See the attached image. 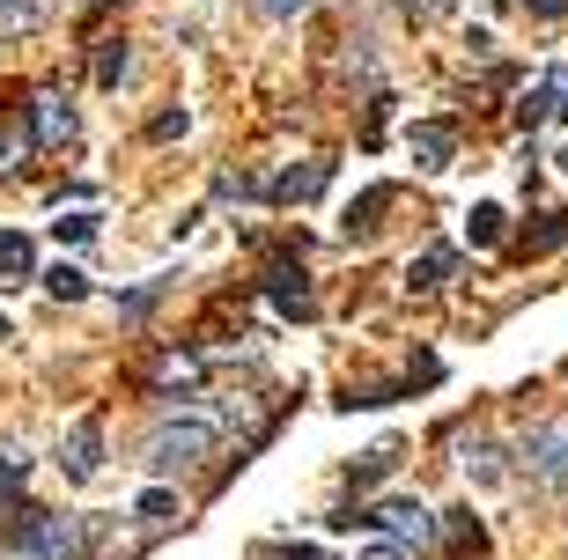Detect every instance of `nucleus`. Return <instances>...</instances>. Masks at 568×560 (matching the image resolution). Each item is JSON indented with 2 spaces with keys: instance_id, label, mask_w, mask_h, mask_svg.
I'll use <instances>...</instances> for the list:
<instances>
[{
  "instance_id": "7",
  "label": "nucleus",
  "mask_w": 568,
  "mask_h": 560,
  "mask_svg": "<svg viewBox=\"0 0 568 560\" xmlns=\"http://www.w3.org/2000/svg\"><path fill=\"white\" fill-rule=\"evenodd\" d=\"M406 147H414V163H422V170H450V155H458V125L422 119L414 133H406Z\"/></svg>"
},
{
  "instance_id": "26",
  "label": "nucleus",
  "mask_w": 568,
  "mask_h": 560,
  "mask_svg": "<svg viewBox=\"0 0 568 560\" xmlns=\"http://www.w3.org/2000/svg\"><path fill=\"white\" fill-rule=\"evenodd\" d=\"M185 133V111H163V119H148V141H178Z\"/></svg>"
},
{
  "instance_id": "12",
  "label": "nucleus",
  "mask_w": 568,
  "mask_h": 560,
  "mask_svg": "<svg viewBox=\"0 0 568 560\" xmlns=\"http://www.w3.org/2000/svg\"><path fill=\"white\" fill-rule=\"evenodd\" d=\"M436 539H450V560H487V531L473 517H436Z\"/></svg>"
},
{
  "instance_id": "15",
  "label": "nucleus",
  "mask_w": 568,
  "mask_h": 560,
  "mask_svg": "<svg viewBox=\"0 0 568 560\" xmlns=\"http://www.w3.org/2000/svg\"><path fill=\"white\" fill-rule=\"evenodd\" d=\"M384 207H392V185H369V192H362V200H355V207H347V236H369Z\"/></svg>"
},
{
  "instance_id": "1",
  "label": "nucleus",
  "mask_w": 568,
  "mask_h": 560,
  "mask_svg": "<svg viewBox=\"0 0 568 560\" xmlns=\"http://www.w3.org/2000/svg\"><path fill=\"white\" fill-rule=\"evenodd\" d=\"M214 442H222V420L214 414H163L155 436H148V465L155 472H185V465L214 457Z\"/></svg>"
},
{
  "instance_id": "10",
  "label": "nucleus",
  "mask_w": 568,
  "mask_h": 560,
  "mask_svg": "<svg viewBox=\"0 0 568 560\" xmlns=\"http://www.w3.org/2000/svg\"><path fill=\"white\" fill-rule=\"evenodd\" d=\"M266 295H274V310L311 317V281H303V266H274L266 273Z\"/></svg>"
},
{
  "instance_id": "5",
  "label": "nucleus",
  "mask_w": 568,
  "mask_h": 560,
  "mask_svg": "<svg viewBox=\"0 0 568 560\" xmlns=\"http://www.w3.org/2000/svg\"><path fill=\"white\" fill-rule=\"evenodd\" d=\"M30 141L38 147H67L74 141V104H67L60 89H38V96H30Z\"/></svg>"
},
{
  "instance_id": "13",
  "label": "nucleus",
  "mask_w": 568,
  "mask_h": 560,
  "mask_svg": "<svg viewBox=\"0 0 568 560\" xmlns=\"http://www.w3.org/2000/svg\"><path fill=\"white\" fill-rule=\"evenodd\" d=\"M30 273H38V251H30V236L0 228V281H30Z\"/></svg>"
},
{
  "instance_id": "20",
  "label": "nucleus",
  "mask_w": 568,
  "mask_h": 560,
  "mask_svg": "<svg viewBox=\"0 0 568 560\" xmlns=\"http://www.w3.org/2000/svg\"><path fill=\"white\" fill-rule=\"evenodd\" d=\"M133 517H141V523H170V517H178V495H170V487H148V495L133 501Z\"/></svg>"
},
{
  "instance_id": "23",
  "label": "nucleus",
  "mask_w": 568,
  "mask_h": 560,
  "mask_svg": "<svg viewBox=\"0 0 568 560\" xmlns=\"http://www.w3.org/2000/svg\"><path fill=\"white\" fill-rule=\"evenodd\" d=\"M568 244V214H539V228H531V251H554Z\"/></svg>"
},
{
  "instance_id": "2",
  "label": "nucleus",
  "mask_w": 568,
  "mask_h": 560,
  "mask_svg": "<svg viewBox=\"0 0 568 560\" xmlns=\"http://www.w3.org/2000/svg\"><path fill=\"white\" fill-rule=\"evenodd\" d=\"M8 553L16 560H82L89 553V517H30L16 531V539H8Z\"/></svg>"
},
{
  "instance_id": "30",
  "label": "nucleus",
  "mask_w": 568,
  "mask_h": 560,
  "mask_svg": "<svg viewBox=\"0 0 568 560\" xmlns=\"http://www.w3.org/2000/svg\"><path fill=\"white\" fill-rule=\"evenodd\" d=\"M362 560H399V546H369V553H362Z\"/></svg>"
},
{
  "instance_id": "11",
  "label": "nucleus",
  "mask_w": 568,
  "mask_h": 560,
  "mask_svg": "<svg viewBox=\"0 0 568 560\" xmlns=\"http://www.w3.org/2000/svg\"><path fill=\"white\" fill-rule=\"evenodd\" d=\"M450 266H458V251H450V244L422 251V258H414V266H406V288H414V295H436L443 281H450Z\"/></svg>"
},
{
  "instance_id": "3",
  "label": "nucleus",
  "mask_w": 568,
  "mask_h": 560,
  "mask_svg": "<svg viewBox=\"0 0 568 560\" xmlns=\"http://www.w3.org/2000/svg\"><path fill=\"white\" fill-rule=\"evenodd\" d=\"M333 523H369V531H384V539H399V546H436V509L414 501V495H392L377 509H347Z\"/></svg>"
},
{
  "instance_id": "8",
  "label": "nucleus",
  "mask_w": 568,
  "mask_h": 560,
  "mask_svg": "<svg viewBox=\"0 0 568 560\" xmlns=\"http://www.w3.org/2000/svg\"><path fill=\"white\" fill-rule=\"evenodd\" d=\"M141 384L148 391H185V384H200V354H178V347L155 354V362L141 369Z\"/></svg>"
},
{
  "instance_id": "6",
  "label": "nucleus",
  "mask_w": 568,
  "mask_h": 560,
  "mask_svg": "<svg viewBox=\"0 0 568 560\" xmlns=\"http://www.w3.org/2000/svg\"><path fill=\"white\" fill-rule=\"evenodd\" d=\"M60 465H67V479H97V472H104V420H97V414L74 420V436H67Z\"/></svg>"
},
{
  "instance_id": "18",
  "label": "nucleus",
  "mask_w": 568,
  "mask_h": 560,
  "mask_svg": "<svg viewBox=\"0 0 568 560\" xmlns=\"http://www.w3.org/2000/svg\"><path fill=\"white\" fill-rule=\"evenodd\" d=\"M89 74H97V89H119V82H126V44L104 38V44H97V67H89Z\"/></svg>"
},
{
  "instance_id": "27",
  "label": "nucleus",
  "mask_w": 568,
  "mask_h": 560,
  "mask_svg": "<svg viewBox=\"0 0 568 560\" xmlns=\"http://www.w3.org/2000/svg\"><path fill=\"white\" fill-rule=\"evenodd\" d=\"M392 457H399V450H369V457L355 465V479H384V472H392Z\"/></svg>"
},
{
  "instance_id": "22",
  "label": "nucleus",
  "mask_w": 568,
  "mask_h": 560,
  "mask_svg": "<svg viewBox=\"0 0 568 560\" xmlns=\"http://www.w3.org/2000/svg\"><path fill=\"white\" fill-rule=\"evenodd\" d=\"M163 303V281H148V288H133V295H119V317H148Z\"/></svg>"
},
{
  "instance_id": "25",
  "label": "nucleus",
  "mask_w": 568,
  "mask_h": 560,
  "mask_svg": "<svg viewBox=\"0 0 568 560\" xmlns=\"http://www.w3.org/2000/svg\"><path fill=\"white\" fill-rule=\"evenodd\" d=\"M252 8H258V16H266V22H295V16H303V8H311V0H252Z\"/></svg>"
},
{
  "instance_id": "14",
  "label": "nucleus",
  "mask_w": 568,
  "mask_h": 560,
  "mask_svg": "<svg viewBox=\"0 0 568 560\" xmlns=\"http://www.w3.org/2000/svg\"><path fill=\"white\" fill-rule=\"evenodd\" d=\"M561 96H568V74H547V82H539V89L525 96V104H517V119H525V125H547Z\"/></svg>"
},
{
  "instance_id": "16",
  "label": "nucleus",
  "mask_w": 568,
  "mask_h": 560,
  "mask_svg": "<svg viewBox=\"0 0 568 560\" xmlns=\"http://www.w3.org/2000/svg\"><path fill=\"white\" fill-rule=\"evenodd\" d=\"M503 222H509V214L503 207H495V200H480V207H473V214H465V236H473V244H503Z\"/></svg>"
},
{
  "instance_id": "29",
  "label": "nucleus",
  "mask_w": 568,
  "mask_h": 560,
  "mask_svg": "<svg viewBox=\"0 0 568 560\" xmlns=\"http://www.w3.org/2000/svg\"><path fill=\"white\" fill-rule=\"evenodd\" d=\"M568 0H531V16H561Z\"/></svg>"
},
{
  "instance_id": "9",
  "label": "nucleus",
  "mask_w": 568,
  "mask_h": 560,
  "mask_svg": "<svg viewBox=\"0 0 568 560\" xmlns=\"http://www.w3.org/2000/svg\"><path fill=\"white\" fill-rule=\"evenodd\" d=\"M325 185H333V163H303V170H281L274 177V200L281 207H303V200H317Z\"/></svg>"
},
{
  "instance_id": "21",
  "label": "nucleus",
  "mask_w": 568,
  "mask_h": 560,
  "mask_svg": "<svg viewBox=\"0 0 568 560\" xmlns=\"http://www.w3.org/2000/svg\"><path fill=\"white\" fill-rule=\"evenodd\" d=\"M465 472L480 479V487H495V479H503V450H495V442H480V450H465Z\"/></svg>"
},
{
  "instance_id": "4",
  "label": "nucleus",
  "mask_w": 568,
  "mask_h": 560,
  "mask_svg": "<svg viewBox=\"0 0 568 560\" xmlns=\"http://www.w3.org/2000/svg\"><path fill=\"white\" fill-rule=\"evenodd\" d=\"M525 465L547 479V487H568V420H539V428H531L525 436Z\"/></svg>"
},
{
  "instance_id": "17",
  "label": "nucleus",
  "mask_w": 568,
  "mask_h": 560,
  "mask_svg": "<svg viewBox=\"0 0 568 560\" xmlns=\"http://www.w3.org/2000/svg\"><path fill=\"white\" fill-rule=\"evenodd\" d=\"M44 22V0H0V38H22Z\"/></svg>"
},
{
  "instance_id": "24",
  "label": "nucleus",
  "mask_w": 568,
  "mask_h": 560,
  "mask_svg": "<svg viewBox=\"0 0 568 560\" xmlns=\"http://www.w3.org/2000/svg\"><path fill=\"white\" fill-rule=\"evenodd\" d=\"M52 228H60L67 244H89V236H97V214H60Z\"/></svg>"
},
{
  "instance_id": "19",
  "label": "nucleus",
  "mask_w": 568,
  "mask_h": 560,
  "mask_svg": "<svg viewBox=\"0 0 568 560\" xmlns=\"http://www.w3.org/2000/svg\"><path fill=\"white\" fill-rule=\"evenodd\" d=\"M44 295H52V303H82V295H89V273L82 266H52V273H44Z\"/></svg>"
},
{
  "instance_id": "28",
  "label": "nucleus",
  "mask_w": 568,
  "mask_h": 560,
  "mask_svg": "<svg viewBox=\"0 0 568 560\" xmlns=\"http://www.w3.org/2000/svg\"><path fill=\"white\" fill-rule=\"evenodd\" d=\"M281 560H333V553H317V546H295V553H281Z\"/></svg>"
},
{
  "instance_id": "31",
  "label": "nucleus",
  "mask_w": 568,
  "mask_h": 560,
  "mask_svg": "<svg viewBox=\"0 0 568 560\" xmlns=\"http://www.w3.org/2000/svg\"><path fill=\"white\" fill-rule=\"evenodd\" d=\"M0 339H8V317H0Z\"/></svg>"
}]
</instances>
